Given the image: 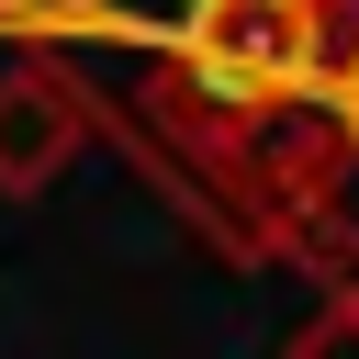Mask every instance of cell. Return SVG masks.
Returning <instances> with one entry per match:
<instances>
[{
	"label": "cell",
	"instance_id": "1",
	"mask_svg": "<svg viewBox=\"0 0 359 359\" xmlns=\"http://www.w3.org/2000/svg\"><path fill=\"white\" fill-rule=\"evenodd\" d=\"M337 56V0H191L157 45V112L191 123H258L314 101Z\"/></svg>",
	"mask_w": 359,
	"mask_h": 359
},
{
	"label": "cell",
	"instance_id": "3",
	"mask_svg": "<svg viewBox=\"0 0 359 359\" xmlns=\"http://www.w3.org/2000/svg\"><path fill=\"white\" fill-rule=\"evenodd\" d=\"M0 45H22V56L90 45V0H0Z\"/></svg>",
	"mask_w": 359,
	"mask_h": 359
},
{
	"label": "cell",
	"instance_id": "4",
	"mask_svg": "<svg viewBox=\"0 0 359 359\" xmlns=\"http://www.w3.org/2000/svg\"><path fill=\"white\" fill-rule=\"evenodd\" d=\"M280 359H359V280H337L303 325H292V348Z\"/></svg>",
	"mask_w": 359,
	"mask_h": 359
},
{
	"label": "cell",
	"instance_id": "5",
	"mask_svg": "<svg viewBox=\"0 0 359 359\" xmlns=\"http://www.w3.org/2000/svg\"><path fill=\"white\" fill-rule=\"evenodd\" d=\"M314 112H325V135H337L348 168H359V22L337 34V56H325V79H314Z\"/></svg>",
	"mask_w": 359,
	"mask_h": 359
},
{
	"label": "cell",
	"instance_id": "2",
	"mask_svg": "<svg viewBox=\"0 0 359 359\" xmlns=\"http://www.w3.org/2000/svg\"><path fill=\"white\" fill-rule=\"evenodd\" d=\"M90 146V101L56 56H22L0 45V202H34L67 157Z\"/></svg>",
	"mask_w": 359,
	"mask_h": 359
},
{
	"label": "cell",
	"instance_id": "6",
	"mask_svg": "<svg viewBox=\"0 0 359 359\" xmlns=\"http://www.w3.org/2000/svg\"><path fill=\"white\" fill-rule=\"evenodd\" d=\"M348 22H359V0H337V34H348Z\"/></svg>",
	"mask_w": 359,
	"mask_h": 359
}]
</instances>
